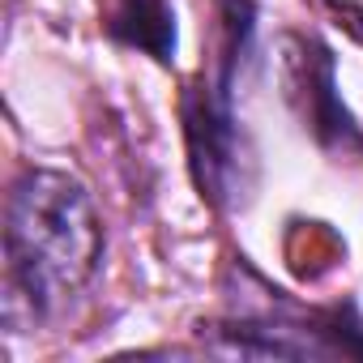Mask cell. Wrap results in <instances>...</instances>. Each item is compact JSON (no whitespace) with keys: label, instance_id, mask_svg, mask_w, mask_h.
<instances>
[{"label":"cell","instance_id":"2","mask_svg":"<svg viewBox=\"0 0 363 363\" xmlns=\"http://www.w3.org/2000/svg\"><path fill=\"white\" fill-rule=\"evenodd\" d=\"M107 30L162 65L175 56V18L167 0H116L107 13Z\"/></svg>","mask_w":363,"mask_h":363},{"label":"cell","instance_id":"3","mask_svg":"<svg viewBox=\"0 0 363 363\" xmlns=\"http://www.w3.org/2000/svg\"><path fill=\"white\" fill-rule=\"evenodd\" d=\"M325 5L354 39H363V0H325Z\"/></svg>","mask_w":363,"mask_h":363},{"label":"cell","instance_id":"1","mask_svg":"<svg viewBox=\"0 0 363 363\" xmlns=\"http://www.w3.org/2000/svg\"><path fill=\"white\" fill-rule=\"evenodd\" d=\"M103 223L86 184L56 167H26L5 206V320H48L99 274Z\"/></svg>","mask_w":363,"mask_h":363}]
</instances>
